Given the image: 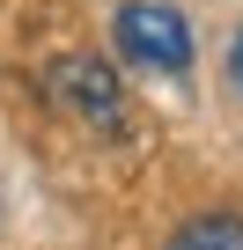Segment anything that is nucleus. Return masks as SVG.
I'll return each mask as SVG.
<instances>
[{
    "label": "nucleus",
    "instance_id": "nucleus-3",
    "mask_svg": "<svg viewBox=\"0 0 243 250\" xmlns=\"http://www.w3.org/2000/svg\"><path fill=\"white\" fill-rule=\"evenodd\" d=\"M170 250H243V213H199L170 235Z\"/></svg>",
    "mask_w": 243,
    "mask_h": 250
},
{
    "label": "nucleus",
    "instance_id": "nucleus-1",
    "mask_svg": "<svg viewBox=\"0 0 243 250\" xmlns=\"http://www.w3.org/2000/svg\"><path fill=\"white\" fill-rule=\"evenodd\" d=\"M44 96L52 110H66L88 133H126V88H118V66L96 52H59L44 66Z\"/></svg>",
    "mask_w": 243,
    "mask_h": 250
},
{
    "label": "nucleus",
    "instance_id": "nucleus-4",
    "mask_svg": "<svg viewBox=\"0 0 243 250\" xmlns=\"http://www.w3.org/2000/svg\"><path fill=\"white\" fill-rule=\"evenodd\" d=\"M228 88L243 96V22H236V37H228Z\"/></svg>",
    "mask_w": 243,
    "mask_h": 250
},
{
    "label": "nucleus",
    "instance_id": "nucleus-2",
    "mask_svg": "<svg viewBox=\"0 0 243 250\" xmlns=\"http://www.w3.org/2000/svg\"><path fill=\"white\" fill-rule=\"evenodd\" d=\"M110 44L140 74H184L192 66V30H184V15L170 0H126L110 15Z\"/></svg>",
    "mask_w": 243,
    "mask_h": 250
}]
</instances>
